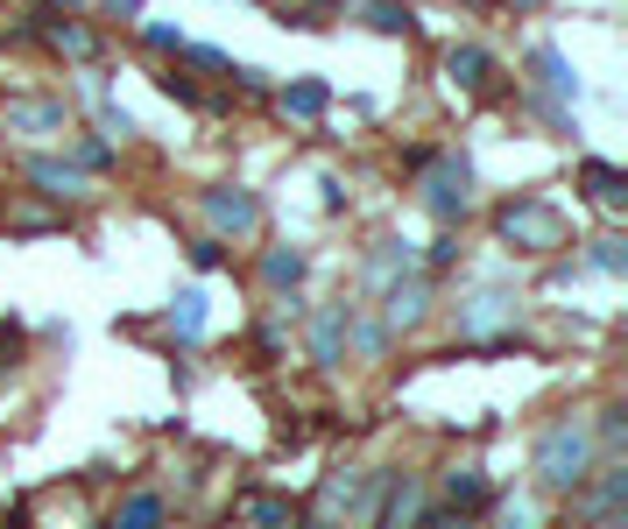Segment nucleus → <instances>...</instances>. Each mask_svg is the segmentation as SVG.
I'll list each match as a JSON object with an SVG mask.
<instances>
[{"mask_svg":"<svg viewBox=\"0 0 628 529\" xmlns=\"http://www.w3.org/2000/svg\"><path fill=\"white\" fill-rule=\"evenodd\" d=\"M205 219H213V240H254L262 233V199L247 184H205Z\"/></svg>","mask_w":628,"mask_h":529,"instance_id":"6","label":"nucleus"},{"mask_svg":"<svg viewBox=\"0 0 628 529\" xmlns=\"http://www.w3.org/2000/svg\"><path fill=\"white\" fill-rule=\"evenodd\" d=\"M347 332H353V304H325L318 317H311V368H339L347 360Z\"/></svg>","mask_w":628,"mask_h":529,"instance_id":"13","label":"nucleus"},{"mask_svg":"<svg viewBox=\"0 0 628 529\" xmlns=\"http://www.w3.org/2000/svg\"><path fill=\"white\" fill-rule=\"evenodd\" d=\"M487 508H495V529H551V502L536 488H508Z\"/></svg>","mask_w":628,"mask_h":529,"instance_id":"17","label":"nucleus"},{"mask_svg":"<svg viewBox=\"0 0 628 529\" xmlns=\"http://www.w3.org/2000/svg\"><path fill=\"white\" fill-rule=\"evenodd\" d=\"M495 233H502V248H516V254H558L565 248V212H558V199H544V191H522V199H508L495 212Z\"/></svg>","mask_w":628,"mask_h":529,"instance_id":"4","label":"nucleus"},{"mask_svg":"<svg viewBox=\"0 0 628 529\" xmlns=\"http://www.w3.org/2000/svg\"><path fill=\"white\" fill-rule=\"evenodd\" d=\"M487 71H495V57H487L481 43H452V50H445V79H452L459 93H481Z\"/></svg>","mask_w":628,"mask_h":529,"instance_id":"20","label":"nucleus"},{"mask_svg":"<svg viewBox=\"0 0 628 529\" xmlns=\"http://www.w3.org/2000/svg\"><path fill=\"white\" fill-rule=\"evenodd\" d=\"M347 346H361V360H382L388 346H396V332H388L382 317H367L361 304H353V332H347Z\"/></svg>","mask_w":628,"mask_h":529,"instance_id":"26","label":"nucleus"},{"mask_svg":"<svg viewBox=\"0 0 628 529\" xmlns=\"http://www.w3.org/2000/svg\"><path fill=\"white\" fill-rule=\"evenodd\" d=\"M402 276H416V248H410V240H396V233L375 240V248H367V262H361V290L382 297L388 282H402Z\"/></svg>","mask_w":628,"mask_h":529,"instance_id":"12","label":"nucleus"},{"mask_svg":"<svg viewBox=\"0 0 628 529\" xmlns=\"http://www.w3.org/2000/svg\"><path fill=\"white\" fill-rule=\"evenodd\" d=\"M452 325H459V339H467L473 353H502V346L516 339V325H522V290L516 282H473V290H459Z\"/></svg>","mask_w":628,"mask_h":529,"instance_id":"2","label":"nucleus"},{"mask_svg":"<svg viewBox=\"0 0 628 529\" xmlns=\"http://www.w3.org/2000/svg\"><path fill=\"white\" fill-rule=\"evenodd\" d=\"M297 522H304V508L290 494H247V529H297Z\"/></svg>","mask_w":628,"mask_h":529,"instance_id":"22","label":"nucleus"},{"mask_svg":"<svg viewBox=\"0 0 628 529\" xmlns=\"http://www.w3.org/2000/svg\"><path fill=\"white\" fill-rule=\"evenodd\" d=\"M530 79H536V93H551V99H587V79H579V64L558 50V43H536L530 50Z\"/></svg>","mask_w":628,"mask_h":529,"instance_id":"11","label":"nucleus"},{"mask_svg":"<svg viewBox=\"0 0 628 529\" xmlns=\"http://www.w3.org/2000/svg\"><path fill=\"white\" fill-rule=\"evenodd\" d=\"M587 431H593V445H601V459H628V402H601V410L587 417Z\"/></svg>","mask_w":628,"mask_h":529,"instance_id":"19","label":"nucleus"},{"mask_svg":"<svg viewBox=\"0 0 628 529\" xmlns=\"http://www.w3.org/2000/svg\"><path fill=\"white\" fill-rule=\"evenodd\" d=\"M107 14H142V0H107Z\"/></svg>","mask_w":628,"mask_h":529,"instance_id":"34","label":"nucleus"},{"mask_svg":"<svg viewBox=\"0 0 628 529\" xmlns=\"http://www.w3.org/2000/svg\"><path fill=\"white\" fill-rule=\"evenodd\" d=\"M162 93H170V99H184V106H205V99H198V85H191L184 71H177V64L162 71Z\"/></svg>","mask_w":628,"mask_h":529,"instance_id":"31","label":"nucleus"},{"mask_svg":"<svg viewBox=\"0 0 628 529\" xmlns=\"http://www.w3.org/2000/svg\"><path fill=\"white\" fill-rule=\"evenodd\" d=\"M22 177L43 191V199H64V205L93 199V177H85L78 163H64V156H28V163H22Z\"/></svg>","mask_w":628,"mask_h":529,"instance_id":"10","label":"nucleus"},{"mask_svg":"<svg viewBox=\"0 0 628 529\" xmlns=\"http://www.w3.org/2000/svg\"><path fill=\"white\" fill-rule=\"evenodd\" d=\"M495 494H502V488L487 480L481 459H459V466H445V473H438V502L452 508V516H473V522H481V508L495 502Z\"/></svg>","mask_w":628,"mask_h":529,"instance_id":"9","label":"nucleus"},{"mask_svg":"<svg viewBox=\"0 0 628 529\" xmlns=\"http://www.w3.org/2000/svg\"><path fill=\"white\" fill-rule=\"evenodd\" d=\"M71 128V106L64 99H14L8 106V134H22V142H50V134Z\"/></svg>","mask_w":628,"mask_h":529,"instance_id":"14","label":"nucleus"},{"mask_svg":"<svg viewBox=\"0 0 628 529\" xmlns=\"http://www.w3.org/2000/svg\"><path fill=\"white\" fill-rule=\"evenodd\" d=\"M71 163H78L85 177L107 170V163H113V142H107V134H78V142H71Z\"/></svg>","mask_w":628,"mask_h":529,"instance_id":"28","label":"nucleus"},{"mask_svg":"<svg viewBox=\"0 0 628 529\" xmlns=\"http://www.w3.org/2000/svg\"><path fill=\"white\" fill-rule=\"evenodd\" d=\"M579 529H628V459H601L593 480L572 494Z\"/></svg>","mask_w":628,"mask_h":529,"instance_id":"5","label":"nucleus"},{"mask_svg":"<svg viewBox=\"0 0 628 529\" xmlns=\"http://www.w3.org/2000/svg\"><path fill=\"white\" fill-rule=\"evenodd\" d=\"M191 268H198V276H213V268H227V240L198 233V240H191Z\"/></svg>","mask_w":628,"mask_h":529,"instance_id":"29","label":"nucleus"},{"mask_svg":"<svg viewBox=\"0 0 628 529\" xmlns=\"http://www.w3.org/2000/svg\"><path fill=\"white\" fill-rule=\"evenodd\" d=\"M593 466H601V445H593L587 417L565 410V417H551L544 431H536V445H530V488L544 494V502H572V494L593 480Z\"/></svg>","mask_w":628,"mask_h":529,"instance_id":"1","label":"nucleus"},{"mask_svg":"<svg viewBox=\"0 0 628 529\" xmlns=\"http://www.w3.org/2000/svg\"><path fill=\"white\" fill-rule=\"evenodd\" d=\"M276 106L290 120H318L325 106H333V85H325V79H297V85H282V93H276Z\"/></svg>","mask_w":628,"mask_h":529,"instance_id":"21","label":"nucleus"},{"mask_svg":"<svg viewBox=\"0 0 628 529\" xmlns=\"http://www.w3.org/2000/svg\"><path fill=\"white\" fill-rule=\"evenodd\" d=\"M50 50L71 57V64H93V57H99V36H93V28H78V22H50Z\"/></svg>","mask_w":628,"mask_h":529,"instance_id":"24","label":"nucleus"},{"mask_svg":"<svg viewBox=\"0 0 628 529\" xmlns=\"http://www.w3.org/2000/svg\"><path fill=\"white\" fill-rule=\"evenodd\" d=\"M416 529H481V522H473V516H452V508H424V522H416Z\"/></svg>","mask_w":628,"mask_h":529,"instance_id":"32","label":"nucleus"},{"mask_svg":"<svg viewBox=\"0 0 628 529\" xmlns=\"http://www.w3.org/2000/svg\"><path fill=\"white\" fill-rule=\"evenodd\" d=\"M107 529H170V494L162 488H128L107 508Z\"/></svg>","mask_w":628,"mask_h":529,"instance_id":"15","label":"nucleus"},{"mask_svg":"<svg viewBox=\"0 0 628 529\" xmlns=\"http://www.w3.org/2000/svg\"><path fill=\"white\" fill-rule=\"evenodd\" d=\"M142 43H148L156 57H177V50H184V28H170V22H148V28H142Z\"/></svg>","mask_w":628,"mask_h":529,"instance_id":"30","label":"nucleus"},{"mask_svg":"<svg viewBox=\"0 0 628 529\" xmlns=\"http://www.w3.org/2000/svg\"><path fill=\"white\" fill-rule=\"evenodd\" d=\"M254 276H262V290H268V297H297V282L311 276V254H304V248H262Z\"/></svg>","mask_w":628,"mask_h":529,"instance_id":"16","label":"nucleus"},{"mask_svg":"<svg viewBox=\"0 0 628 529\" xmlns=\"http://www.w3.org/2000/svg\"><path fill=\"white\" fill-rule=\"evenodd\" d=\"M587 268L593 276H628V240L621 233H593L587 240Z\"/></svg>","mask_w":628,"mask_h":529,"instance_id":"25","label":"nucleus"},{"mask_svg":"<svg viewBox=\"0 0 628 529\" xmlns=\"http://www.w3.org/2000/svg\"><path fill=\"white\" fill-rule=\"evenodd\" d=\"M170 332H177L184 346H191V339H205V290H198V282L170 297Z\"/></svg>","mask_w":628,"mask_h":529,"instance_id":"23","label":"nucleus"},{"mask_svg":"<svg viewBox=\"0 0 628 529\" xmlns=\"http://www.w3.org/2000/svg\"><path fill=\"white\" fill-rule=\"evenodd\" d=\"M416 199H424V212L452 233V226L473 219V205H481V191H473V163L459 156V148H438V156L424 163V177H416Z\"/></svg>","mask_w":628,"mask_h":529,"instance_id":"3","label":"nucleus"},{"mask_svg":"<svg viewBox=\"0 0 628 529\" xmlns=\"http://www.w3.org/2000/svg\"><path fill=\"white\" fill-rule=\"evenodd\" d=\"M353 14L367 28H382V36H410V8L402 0H353Z\"/></svg>","mask_w":628,"mask_h":529,"instance_id":"27","label":"nucleus"},{"mask_svg":"<svg viewBox=\"0 0 628 529\" xmlns=\"http://www.w3.org/2000/svg\"><path fill=\"white\" fill-rule=\"evenodd\" d=\"M579 184H587V199L601 205V212H621V205H628V177H621L607 156H587V163H579Z\"/></svg>","mask_w":628,"mask_h":529,"instance_id":"18","label":"nucleus"},{"mask_svg":"<svg viewBox=\"0 0 628 529\" xmlns=\"http://www.w3.org/2000/svg\"><path fill=\"white\" fill-rule=\"evenodd\" d=\"M431 508V480L424 473H388L382 502H375V529H416Z\"/></svg>","mask_w":628,"mask_h":529,"instance_id":"7","label":"nucleus"},{"mask_svg":"<svg viewBox=\"0 0 628 529\" xmlns=\"http://www.w3.org/2000/svg\"><path fill=\"white\" fill-rule=\"evenodd\" d=\"M233 79H241V93H254V99L268 93V71L262 64H233Z\"/></svg>","mask_w":628,"mask_h":529,"instance_id":"33","label":"nucleus"},{"mask_svg":"<svg viewBox=\"0 0 628 529\" xmlns=\"http://www.w3.org/2000/svg\"><path fill=\"white\" fill-rule=\"evenodd\" d=\"M375 304H382V325H388V332H396V339H402V332H416V325H424V317H431V304H438V290H431V276H424V268H416V276L388 282V290L375 297Z\"/></svg>","mask_w":628,"mask_h":529,"instance_id":"8","label":"nucleus"}]
</instances>
